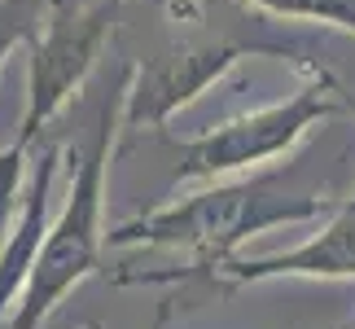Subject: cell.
<instances>
[{"label":"cell","instance_id":"6da1fadb","mask_svg":"<svg viewBox=\"0 0 355 329\" xmlns=\"http://www.w3.org/2000/svg\"><path fill=\"white\" fill-rule=\"evenodd\" d=\"M324 115H329V101L320 97V88L298 92V97H290L285 106L245 115V119L228 123V128H220V132H211V136H202V141L189 145L184 176H211V171L241 167V162L272 158V154H281L303 128H311V123L324 119Z\"/></svg>","mask_w":355,"mask_h":329},{"label":"cell","instance_id":"7a4b0ae2","mask_svg":"<svg viewBox=\"0 0 355 329\" xmlns=\"http://www.w3.org/2000/svg\"><path fill=\"white\" fill-rule=\"evenodd\" d=\"M114 5L119 0H105V5L79 13V18H62L53 22V31L44 35V44H35V71H31V110H26V136L40 128V119L53 115L66 92H71L84 71L97 58L105 31H110V18H114Z\"/></svg>","mask_w":355,"mask_h":329},{"label":"cell","instance_id":"3957f363","mask_svg":"<svg viewBox=\"0 0 355 329\" xmlns=\"http://www.w3.org/2000/svg\"><path fill=\"white\" fill-rule=\"evenodd\" d=\"M241 49H193L162 58L158 66L141 71V84L132 92V123L141 119H167L175 106H184L193 92H202Z\"/></svg>","mask_w":355,"mask_h":329},{"label":"cell","instance_id":"277c9868","mask_svg":"<svg viewBox=\"0 0 355 329\" xmlns=\"http://www.w3.org/2000/svg\"><path fill=\"white\" fill-rule=\"evenodd\" d=\"M250 5L281 13V18H307V22H334L355 31V0H250Z\"/></svg>","mask_w":355,"mask_h":329}]
</instances>
